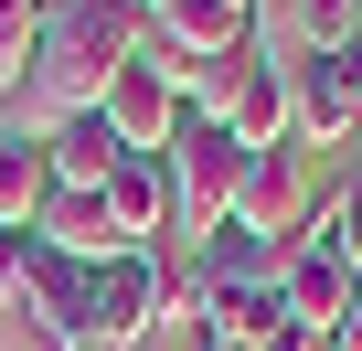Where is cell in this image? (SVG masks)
Returning a JSON list of instances; mask_svg holds the SVG:
<instances>
[{
	"instance_id": "obj_4",
	"label": "cell",
	"mask_w": 362,
	"mask_h": 351,
	"mask_svg": "<svg viewBox=\"0 0 362 351\" xmlns=\"http://www.w3.org/2000/svg\"><path fill=\"white\" fill-rule=\"evenodd\" d=\"M181 85H192V64H181L160 32L139 43V64L96 96V117L117 128V149H139V160H170V138H181Z\"/></svg>"
},
{
	"instance_id": "obj_5",
	"label": "cell",
	"mask_w": 362,
	"mask_h": 351,
	"mask_svg": "<svg viewBox=\"0 0 362 351\" xmlns=\"http://www.w3.org/2000/svg\"><path fill=\"white\" fill-rule=\"evenodd\" d=\"M309 213H320V192H309V149H256L245 160V192H235V213H224V234H245L256 256H277V245H298L309 234Z\"/></svg>"
},
{
	"instance_id": "obj_3",
	"label": "cell",
	"mask_w": 362,
	"mask_h": 351,
	"mask_svg": "<svg viewBox=\"0 0 362 351\" xmlns=\"http://www.w3.org/2000/svg\"><path fill=\"white\" fill-rule=\"evenodd\" d=\"M149 330H160V256H139V245H128V256H107L64 319H43V340H54V351H139Z\"/></svg>"
},
{
	"instance_id": "obj_6",
	"label": "cell",
	"mask_w": 362,
	"mask_h": 351,
	"mask_svg": "<svg viewBox=\"0 0 362 351\" xmlns=\"http://www.w3.org/2000/svg\"><path fill=\"white\" fill-rule=\"evenodd\" d=\"M351 128H362V64L288 54V149H351Z\"/></svg>"
},
{
	"instance_id": "obj_10",
	"label": "cell",
	"mask_w": 362,
	"mask_h": 351,
	"mask_svg": "<svg viewBox=\"0 0 362 351\" xmlns=\"http://www.w3.org/2000/svg\"><path fill=\"white\" fill-rule=\"evenodd\" d=\"M43 203H54V160H43V138H22L11 117H0V234H33Z\"/></svg>"
},
{
	"instance_id": "obj_11",
	"label": "cell",
	"mask_w": 362,
	"mask_h": 351,
	"mask_svg": "<svg viewBox=\"0 0 362 351\" xmlns=\"http://www.w3.org/2000/svg\"><path fill=\"white\" fill-rule=\"evenodd\" d=\"M224 128H235V149H277V138H288V54H277V43L256 54V75H245V96H235Z\"/></svg>"
},
{
	"instance_id": "obj_18",
	"label": "cell",
	"mask_w": 362,
	"mask_h": 351,
	"mask_svg": "<svg viewBox=\"0 0 362 351\" xmlns=\"http://www.w3.org/2000/svg\"><path fill=\"white\" fill-rule=\"evenodd\" d=\"M330 351H362V309H351V319H341V330H330Z\"/></svg>"
},
{
	"instance_id": "obj_13",
	"label": "cell",
	"mask_w": 362,
	"mask_h": 351,
	"mask_svg": "<svg viewBox=\"0 0 362 351\" xmlns=\"http://www.w3.org/2000/svg\"><path fill=\"white\" fill-rule=\"evenodd\" d=\"M351 22H362V0H277V11H267V43L288 32L298 54H351Z\"/></svg>"
},
{
	"instance_id": "obj_8",
	"label": "cell",
	"mask_w": 362,
	"mask_h": 351,
	"mask_svg": "<svg viewBox=\"0 0 362 351\" xmlns=\"http://www.w3.org/2000/svg\"><path fill=\"white\" fill-rule=\"evenodd\" d=\"M149 11V32L181 54V64H203V54H235V43H256V0H139Z\"/></svg>"
},
{
	"instance_id": "obj_16",
	"label": "cell",
	"mask_w": 362,
	"mask_h": 351,
	"mask_svg": "<svg viewBox=\"0 0 362 351\" xmlns=\"http://www.w3.org/2000/svg\"><path fill=\"white\" fill-rule=\"evenodd\" d=\"M309 234H320V245H330V256H341V266L362 277V170H351V182H341V192H330V203L309 213Z\"/></svg>"
},
{
	"instance_id": "obj_19",
	"label": "cell",
	"mask_w": 362,
	"mask_h": 351,
	"mask_svg": "<svg viewBox=\"0 0 362 351\" xmlns=\"http://www.w3.org/2000/svg\"><path fill=\"white\" fill-rule=\"evenodd\" d=\"M351 54H362V22H351Z\"/></svg>"
},
{
	"instance_id": "obj_17",
	"label": "cell",
	"mask_w": 362,
	"mask_h": 351,
	"mask_svg": "<svg viewBox=\"0 0 362 351\" xmlns=\"http://www.w3.org/2000/svg\"><path fill=\"white\" fill-rule=\"evenodd\" d=\"M0 309H22V234H0Z\"/></svg>"
},
{
	"instance_id": "obj_14",
	"label": "cell",
	"mask_w": 362,
	"mask_h": 351,
	"mask_svg": "<svg viewBox=\"0 0 362 351\" xmlns=\"http://www.w3.org/2000/svg\"><path fill=\"white\" fill-rule=\"evenodd\" d=\"M256 54H267V43H235V54H203V64H192V85H181V117H235V96H245Z\"/></svg>"
},
{
	"instance_id": "obj_15",
	"label": "cell",
	"mask_w": 362,
	"mask_h": 351,
	"mask_svg": "<svg viewBox=\"0 0 362 351\" xmlns=\"http://www.w3.org/2000/svg\"><path fill=\"white\" fill-rule=\"evenodd\" d=\"M43 11H54V0H0V96H22L33 43H43Z\"/></svg>"
},
{
	"instance_id": "obj_2",
	"label": "cell",
	"mask_w": 362,
	"mask_h": 351,
	"mask_svg": "<svg viewBox=\"0 0 362 351\" xmlns=\"http://www.w3.org/2000/svg\"><path fill=\"white\" fill-rule=\"evenodd\" d=\"M245 160L256 149H235L224 117H181V138H170V256H203L224 234V213L245 192Z\"/></svg>"
},
{
	"instance_id": "obj_7",
	"label": "cell",
	"mask_w": 362,
	"mask_h": 351,
	"mask_svg": "<svg viewBox=\"0 0 362 351\" xmlns=\"http://www.w3.org/2000/svg\"><path fill=\"white\" fill-rule=\"evenodd\" d=\"M107 224H117V245H139V256H160L170 245V160H139V149H117V170H107Z\"/></svg>"
},
{
	"instance_id": "obj_20",
	"label": "cell",
	"mask_w": 362,
	"mask_h": 351,
	"mask_svg": "<svg viewBox=\"0 0 362 351\" xmlns=\"http://www.w3.org/2000/svg\"><path fill=\"white\" fill-rule=\"evenodd\" d=\"M256 11H277V0H256Z\"/></svg>"
},
{
	"instance_id": "obj_21",
	"label": "cell",
	"mask_w": 362,
	"mask_h": 351,
	"mask_svg": "<svg viewBox=\"0 0 362 351\" xmlns=\"http://www.w3.org/2000/svg\"><path fill=\"white\" fill-rule=\"evenodd\" d=\"M351 64H362V54H351Z\"/></svg>"
},
{
	"instance_id": "obj_9",
	"label": "cell",
	"mask_w": 362,
	"mask_h": 351,
	"mask_svg": "<svg viewBox=\"0 0 362 351\" xmlns=\"http://www.w3.org/2000/svg\"><path fill=\"white\" fill-rule=\"evenodd\" d=\"M43 160H54V192H107V170H117V128L86 107V117H54L43 128Z\"/></svg>"
},
{
	"instance_id": "obj_1",
	"label": "cell",
	"mask_w": 362,
	"mask_h": 351,
	"mask_svg": "<svg viewBox=\"0 0 362 351\" xmlns=\"http://www.w3.org/2000/svg\"><path fill=\"white\" fill-rule=\"evenodd\" d=\"M149 43V11L139 0H54L43 11V43H33V75H22V138H43L54 117H86Z\"/></svg>"
},
{
	"instance_id": "obj_12",
	"label": "cell",
	"mask_w": 362,
	"mask_h": 351,
	"mask_svg": "<svg viewBox=\"0 0 362 351\" xmlns=\"http://www.w3.org/2000/svg\"><path fill=\"white\" fill-rule=\"evenodd\" d=\"M33 234H43V245H64V256H75V266H107V256H128V245H117V224H107V203H96V192H54V203H43V224H33Z\"/></svg>"
}]
</instances>
